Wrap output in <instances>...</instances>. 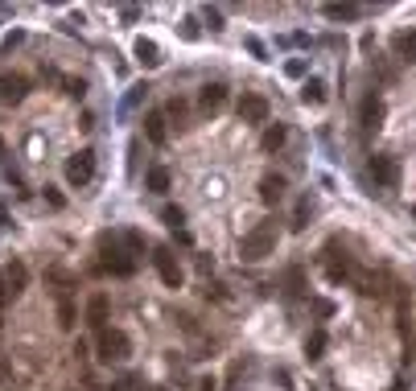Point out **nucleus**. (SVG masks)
Segmentation results:
<instances>
[{"label": "nucleus", "mask_w": 416, "mask_h": 391, "mask_svg": "<svg viewBox=\"0 0 416 391\" xmlns=\"http://www.w3.org/2000/svg\"><path fill=\"white\" fill-rule=\"evenodd\" d=\"M272 252H276V227H272V223L252 227V231L243 235V243H239V256H243V260H252V264L268 260Z\"/></svg>", "instance_id": "f257e3e1"}, {"label": "nucleus", "mask_w": 416, "mask_h": 391, "mask_svg": "<svg viewBox=\"0 0 416 391\" xmlns=\"http://www.w3.org/2000/svg\"><path fill=\"white\" fill-rule=\"evenodd\" d=\"M95 350H99V359H103V363H124V359L132 355V342H128V334H124V330H99Z\"/></svg>", "instance_id": "f03ea898"}, {"label": "nucleus", "mask_w": 416, "mask_h": 391, "mask_svg": "<svg viewBox=\"0 0 416 391\" xmlns=\"http://www.w3.org/2000/svg\"><path fill=\"white\" fill-rule=\"evenodd\" d=\"M153 268H157V276H161L165 289H182L186 272H182V264H177V256L169 247H153Z\"/></svg>", "instance_id": "7ed1b4c3"}, {"label": "nucleus", "mask_w": 416, "mask_h": 391, "mask_svg": "<svg viewBox=\"0 0 416 391\" xmlns=\"http://www.w3.org/2000/svg\"><path fill=\"white\" fill-rule=\"evenodd\" d=\"M91 177H95V153H91V148H78V153L66 161V181H70L74 190H83V186H91Z\"/></svg>", "instance_id": "20e7f679"}, {"label": "nucleus", "mask_w": 416, "mask_h": 391, "mask_svg": "<svg viewBox=\"0 0 416 391\" xmlns=\"http://www.w3.org/2000/svg\"><path fill=\"white\" fill-rule=\"evenodd\" d=\"M99 256H103V260H99V272H111V276H132V272H136V260L124 256V252H120L116 243H107V239L99 243Z\"/></svg>", "instance_id": "39448f33"}, {"label": "nucleus", "mask_w": 416, "mask_h": 391, "mask_svg": "<svg viewBox=\"0 0 416 391\" xmlns=\"http://www.w3.org/2000/svg\"><path fill=\"white\" fill-rule=\"evenodd\" d=\"M367 173H371L375 186H384V190H396V186H400V165H396V157H388V153H375L371 165H367Z\"/></svg>", "instance_id": "423d86ee"}, {"label": "nucleus", "mask_w": 416, "mask_h": 391, "mask_svg": "<svg viewBox=\"0 0 416 391\" xmlns=\"http://www.w3.org/2000/svg\"><path fill=\"white\" fill-rule=\"evenodd\" d=\"M322 256H326V280H330V284H342V280L355 272V268H351V256H347V252L338 256V239H330V243L322 247Z\"/></svg>", "instance_id": "0eeeda50"}, {"label": "nucleus", "mask_w": 416, "mask_h": 391, "mask_svg": "<svg viewBox=\"0 0 416 391\" xmlns=\"http://www.w3.org/2000/svg\"><path fill=\"white\" fill-rule=\"evenodd\" d=\"M235 111H239L243 124H268V99L264 95H243Z\"/></svg>", "instance_id": "6e6552de"}, {"label": "nucleus", "mask_w": 416, "mask_h": 391, "mask_svg": "<svg viewBox=\"0 0 416 391\" xmlns=\"http://www.w3.org/2000/svg\"><path fill=\"white\" fill-rule=\"evenodd\" d=\"M198 107H202L206 115H219V111L227 107V87H223V82H206L202 95H198Z\"/></svg>", "instance_id": "1a4fd4ad"}, {"label": "nucleus", "mask_w": 416, "mask_h": 391, "mask_svg": "<svg viewBox=\"0 0 416 391\" xmlns=\"http://www.w3.org/2000/svg\"><path fill=\"white\" fill-rule=\"evenodd\" d=\"M359 124H363L367 132H375V128L384 124V99H380L375 91H371V95H367V99L359 103Z\"/></svg>", "instance_id": "9d476101"}, {"label": "nucleus", "mask_w": 416, "mask_h": 391, "mask_svg": "<svg viewBox=\"0 0 416 391\" xmlns=\"http://www.w3.org/2000/svg\"><path fill=\"white\" fill-rule=\"evenodd\" d=\"M25 95H29V82L21 74H0V99L4 103H21Z\"/></svg>", "instance_id": "9b49d317"}, {"label": "nucleus", "mask_w": 416, "mask_h": 391, "mask_svg": "<svg viewBox=\"0 0 416 391\" xmlns=\"http://www.w3.org/2000/svg\"><path fill=\"white\" fill-rule=\"evenodd\" d=\"M260 198H264L268 206H276V202L285 198V177H281V173H264V177H260Z\"/></svg>", "instance_id": "f8f14e48"}, {"label": "nucleus", "mask_w": 416, "mask_h": 391, "mask_svg": "<svg viewBox=\"0 0 416 391\" xmlns=\"http://www.w3.org/2000/svg\"><path fill=\"white\" fill-rule=\"evenodd\" d=\"M144 136H149L153 144H165V136H169V132H165V111H149V115H144Z\"/></svg>", "instance_id": "ddd939ff"}, {"label": "nucleus", "mask_w": 416, "mask_h": 391, "mask_svg": "<svg viewBox=\"0 0 416 391\" xmlns=\"http://www.w3.org/2000/svg\"><path fill=\"white\" fill-rule=\"evenodd\" d=\"M25 280H29V272H25V264H21V260H12V264L4 268V284H8V297H17V293L25 289Z\"/></svg>", "instance_id": "4468645a"}, {"label": "nucleus", "mask_w": 416, "mask_h": 391, "mask_svg": "<svg viewBox=\"0 0 416 391\" xmlns=\"http://www.w3.org/2000/svg\"><path fill=\"white\" fill-rule=\"evenodd\" d=\"M144 186H149L153 194H165V190L173 186V177H169V169H165V165H153V169L144 173Z\"/></svg>", "instance_id": "2eb2a0df"}, {"label": "nucleus", "mask_w": 416, "mask_h": 391, "mask_svg": "<svg viewBox=\"0 0 416 391\" xmlns=\"http://www.w3.org/2000/svg\"><path fill=\"white\" fill-rule=\"evenodd\" d=\"M87 322H91L95 330H103V322H107V297H103V293H95V297L87 301Z\"/></svg>", "instance_id": "dca6fc26"}, {"label": "nucleus", "mask_w": 416, "mask_h": 391, "mask_svg": "<svg viewBox=\"0 0 416 391\" xmlns=\"http://www.w3.org/2000/svg\"><path fill=\"white\" fill-rule=\"evenodd\" d=\"M301 103H309V107L326 103V82H322V78H305V87H301Z\"/></svg>", "instance_id": "f3484780"}, {"label": "nucleus", "mask_w": 416, "mask_h": 391, "mask_svg": "<svg viewBox=\"0 0 416 391\" xmlns=\"http://www.w3.org/2000/svg\"><path fill=\"white\" fill-rule=\"evenodd\" d=\"M136 58H140L144 66H161V45L149 41V37H140V41H136Z\"/></svg>", "instance_id": "a211bd4d"}, {"label": "nucleus", "mask_w": 416, "mask_h": 391, "mask_svg": "<svg viewBox=\"0 0 416 391\" xmlns=\"http://www.w3.org/2000/svg\"><path fill=\"white\" fill-rule=\"evenodd\" d=\"M285 140H289V128H285V124H268V128H264V148H268V153L285 148Z\"/></svg>", "instance_id": "6ab92c4d"}, {"label": "nucleus", "mask_w": 416, "mask_h": 391, "mask_svg": "<svg viewBox=\"0 0 416 391\" xmlns=\"http://www.w3.org/2000/svg\"><path fill=\"white\" fill-rule=\"evenodd\" d=\"M285 297H293V301L305 297V272H301V268H289V272H285Z\"/></svg>", "instance_id": "aec40b11"}, {"label": "nucleus", "mask_w": 416, "mask_h": 391, "mask_svg": "<svg viewBox=\"0 0 416 391\" xmlns=\"http://www.w3.org/2000/svg\"><path fill=\"white\" fill-rule=\"evenodd\" d=\"M144 95H149V82H136V87L128 91V99L120 103V115H128V111H136V107L144 103Z\"/></svg>", "instance_id": "412c9836"}, {"label": "nucleus", "mask_w": 416, "mask_h": 391, "mask_svg": "<svg viewBox=\"0 0 416 391\" xmlns=\"http://www.w3.org/2000/svg\"><path fill=\"white\" fill-rule=\"evenodd\" d=\"M309 214H314V198L305 194V198L297 202V210H293V231H305V223H309Z\"/></svg>", "instance_id": "4be33fe9"}, {"label": "nucleus", "mask_w": 416, "mask_h": 391, "mask_svg": "<svg viewBox=\"0 0 416 391\" xmlns=\"http://www.w3.org/2000/svg\"><path fill=\"white\" fill-rule=\"evenodd\" d=\"M355 284H359V293H363V297H380V293H384L375 272H359V276H355Z\"/></svg>", "instance_id": "5701e85b"}, {"label": "nucleus", "mask_w": 416, "mask_h": 391, "mask_svg": "<svg viewBox=\"0 0 416 391\" xmlns=\"http://www.w3.org/2000/svg\"><path fill=\"white\" fill-rule=\"evenodd\" d=\"M305 355H309V359H322V355H326V330H314V334L305 338Z\"/></svg>", "instance_id": "b1692460"}, {"label": "nucleus", "mask_w": 416, "mask_h": 391, "mask_svg": "<svg viewBox=\"0 0 416 391\" xmlns=\"http://www.w3.org/2000/svg\"><path fill=\"white\" fill-rule=\"evenodd\" d=\"M396 54H400L404 62H416V33H400V37H396Z\"/></svg>", "instance_id": "393cba45"}, {"label": "nucleus", "mask_w": 416, "mask_h": 391, "mask_svg": "<svg viewBox=\"0 0 416 391\" xmlns=\"http://www.w3.org/2000/svg\"><path fill=\"white\" fill-rule=\"evenodd\" d=\"M326 16H330V21H355L359 8H355V4H326Z\"/></svg>", "instance_id": "a878e982"}, {"label": "nucleus", "mask_w": 416, "mask_h": 391, "mask_svg": "<svg viewBox=\"0 0 416 391\" xmlns=\"http://www.w3.org/2000/svg\"><path fill=\"white\" fill-rule=\"evenodd\" d=\"M58 326H62V330H74V305H70L66 297L58 301Z\"/></svg>", "instance_id": "bb28decb"}, {"label": "nucleus", "mask_w": 416, "mask_h": 391, "mask_svg": "<svg viewBox=\"0 0 416 391\" xmlns=\"http://www.w3.org/2000/svg\"><path fill=\"white\" fill-rule=\"evenodd\" d=\"M285 74H289V78H305V74H309V62H305V58H293V62L285 66Z\"/></svg>", "instance_id": "cd10ccee"}, {"label": "nucleus", "mask_w": 416, "mask_h": 391, "mask_svg": "<svg viewBox=\"0 0 416 391\" xmlns=\"http://www.w3.org/2000/svg\"><path fill=\"white\" fill-rule=\"evenodd\" d=\"M161 219H165V223H169V227H173V231H177V227H182V223H186V214H182V210H177V206H165V210H161Z\"/></svg>", "instance_id": "c85d7f7f"}, {"label": "nucleus", "mask_w": 416, "mask_h": 391, "mask_svg": "<svg viewBox=\"0 0 416 391\" xmlns=\"http://www.w3.org/2000/svg\"><path fill=\"white\" fill-rule=\"evenodd\" d=\"M182 37H186V41H198V21H194V16L182 21Z\"/></svg>", "instance_id": "c756f323"}, {"label": "nucleus", "mask_w": 416, "mask_h": 391, "mask_svg": "<svg viewBox=\"0 0 416 391\" xmlns=\"http://www.w3.org/2000/svg\"><path fill=\"white\" fill-rule=\"evenodd\" d=\"M186 115V103L182 99H169V107H165V120H182Z\"/></svg>", "instance_id": "7c9ffc66"}, {"label": "nucleus", "mask_w": 416, "mask_h": 391, "mask_svg": "<svg viewBox=\"0 0 416 391\" xmlns=\"http://www.w3.org/2000/svg\"><path fill=\"white\" fill-rule=\"evenodd\" d=\"M243 45H248L256 58H268V49H264V41H260V37H243Z\"/></svg>", "instance_id": "2f4dec72"}, {"label": "nucleus", "mask_w": 416, "mask_h": 391, "mask_svg": "<svg viewBox=\"0 0 416 391\" xmlns=\"http://www.w3.org/2000/svg\"><path fill=\"white\" fill-rule=\"evenodd\" d=\"M202 16H206V25H210V29H223V12H219V8H206Z\"/></svg>", "instance_id": "473e14b6"}, {"label": "nucleus", "mask_w": 416, "mask_h": 391, "mask_svg": "<svg viewBox=\"0 0 416 391\" xmlns=\"http://www.w3.org/2000/svg\"><path fill=\"white\" fill-rule=\"evenodd\" d=\"M21 41H25V33H21V29H17V33H8V37H4V54H12Z\"/></svg>", "instance_id": "72a5a7b5"}, {"label": "nucleus", "mask_w": 416, "mask_h": 391, "mask_svg": "<svg viewBox=\"0 0 416 391\" xmlns=\"http://www.w3.org/2000/svg\"><path fill=\"white\" fill-rule=\"evenodd\" d=\"M66 95H70V99H83V95H87V87H83L78 78H70V82H66Z\"/></svg>", "instance_id": "f704fd0d"}, {"label": "nucleus", "mask_w": 416, "mask_h": 391, "mask_svg": "<svg viewBox=\"0 0 416 391\" xmlns=\"http://www.w3.org/2000/svg\"><path fill=\"white\" fill-rule=\"evenodd\" d=\"M132 388H140V379H132V375H128V379H120V383H111V388H107V391H132Z\"/></svg>", "instance_id": "c9c22d12"}, {"label": "nucleus", "mask_w": 416, "mask_h": 391, "mask_svg": "<svg viewBox=\"0 0 416 391\" xmlns=\"http://www.w3.org/2000/svg\"><path fill=\"white\" fill-rule=\"evenodd\" d=\"M45 202H50L54 210H62V194H58V190H50V186H45Z\"/></svg>", "instance_id": "e433bc0d"}, {"label": "nucleus", "mask_w": 416, "mask_h": 391, "mask_svg": "<svg viewBox=\"0 0 416 391\" xmlns=\"http://www.w3.org/2000/svg\"><path fill=\"white\" fill-rule=\"evenodd\" d=\"M124 243H128V247H132V252H140V247H144V239H140V235H136V231H128V235H124Z\"/></svg>", "instance_id": "4c0bfd02"}, {"label": "nucleus", "mask_w": 416, "mask_h": 391, "mask_svg": "<svg viewBox=\"0 0 416 391\" xmlns=\"http://www.w3.org/2000/svg\"><path fill=\"white\" fill-rule=\"evenodd\" d=\"M8 301V284H4V272H0V305Z\"/></svg>", "instance_id": "58836bf2"}, {"label": "nucleus", "mask_w": 416, "mask_h": 391, "mask_svg": "<svg viewBox=\"0 0 416 391\" xmlns=\"http://www.w3.org/2000/svg\"><path fill=\"white\" fill-rule=\"evenodd\" d=\"M392 391H408V383H404V379H396V383H392Z\"/></svg>", "instance_id": "ea45409f"}, {"label": "nucleus", "mask_w": 416, "mask_h": 391, "mask_svg": "<svg viewBox=\"0 0 416 391\" xmlns=\"http://www.w3.org/2000/svg\"><path fill=\"white\" fill-rule=\"evenodd\" d=\"M4 219H8V206H4V202H0V227H4Z\"/></svg>", "instance_id": "a19ab883"}, {"label": "nucleus", "mask_w": 416, "mask_h": 391, "mask_svg": "<svg viewBox=\"0 0 416 391\" xmlns=\"http://www.w3.org/2000/svg\"><path fill=\"white\" fill-rule=\"evenodd\" d=\"M4 375H8V371H4V363H0V379H4Z\"/></svg>", "instance_id": "79ce46f5"}, {"label": "nucleus", "mask_w": 416, "mask_h": 391, "mask_svg": "<svg viewBox=\"0 0 416 391\" xmlns=\"http://www.w3.org/2000/svg\"><path fill=\"white\" fill-rule=\"evenodd\" d=\"M0 157H4V144H0Z\"/></svg>", "instance_id": "37998d69"}]
</instances>
